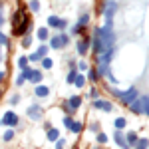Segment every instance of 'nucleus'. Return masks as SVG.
Instances as JSON below:
<instances>
[{
  "label": "nucleus",
  "mask_w": 149,
  "mask_h": 149,
  "mask_svg": "<svg viewBox=\"0 0 149 149\" xmlns=\"http://www.w3.org/2000/svg\"><path fill=\"white\" fill-rule=\"evenodd\" d=\"M113 42H115V34H113V28H111V20H105V26L97 28L95 34H93V50H95V54L100 56L103 52L111 50Z\"/></svg>",
  "instance_id": "nucleus-1"
},
{
  "label": "nucleus",
  "mask_w": 149,
  "mask_h": 149,
  "mask_svg": "<svg viewBox=\"0 0 149 149\" xmlns=\"http://www.w3.org/2000/svg\"><path fill=\"white\" fill-rule=\"evenodd\" d=\"M111 54H113V48L100 54V62H97V70L95 74L97 76H109V60H111Z\"/></svg>",
  "instance_id": "nucleus-2"
},
{
  "label": "nucleus",
  "mask_w": 149,
  "mask_h": 149,
  "mask_svg": "<svg viewBox=\"0 0 149 149\" xmlns=\"http://www.w3.org/2000/svg\"><path fill=\"white\" fill-rule=\"evenodd\" d=\"M113 93H115V95H117V97H119L123 103H127V105H129L131 102H135V100H137V90H135V88H129V90H125V92L113 90Z\"/></svg>",
  "instance_id": "nucleus-3"
},
{
  "label": "nucleus",
  "mask_w": 149,
  "mask_h": 149,
  "mask_svg": "<svg viewBox=\"0 0 149 149\" xmlns=\"http://www.w3.org/2000/svg\"><path fill=\"white\" fill-rule=\"evenodd\" d=\"M68 34H60V36H54L52 40H50V48H54V50H60L62 46H66L68 44Z\"/></svg>",
  "instance_id": "nucleus-4"
},
{
  "label": "nucleus",
  "mask_w": 149,
  "mask_h": 149,
  "mask_svg": "<svg viewBox=\"0 0 149 149\" xmlns=\"http://www.w3.org/2000/svg\"><path fill=\"white\" fill-rule=\"evenodd\" d=\"M0 123H2L4 127H14L16 123H18V115L14 113V111H6L4 117L0 119Z\"/></svg>",
  "instance_id": "nucleus-5"
},
{
  "label": "nucleus",
  "mask_w": 149,
  "mask_h": 149,
  "mask_svg": "<svg viewBox=\"0 0 149 149\" xmlns=\"http://www.w3.org/2000/svg\"><path fill=\"white\" fill-rule=\"evenodd\" d=\"M115 8H117V4H115L113 0H107V2L103 4V16H105V20H111Z\"/></svg>",
  "instance_id": "nucleus-6"
},
{
  "label": "nucleus",
  "mask_w": 149,
  "mask_h": 149,
  "mask_svg": "<svg viewBox=\"0 0 149 149\" xmlns=\"http://www.w3.org/2000/svg\"><path fill=\"white\" fill-rule=\"evenodd\" d=\"M93 105H95L97 109H103V111H111V109H113V105H111L109 102H105V100H95Z\"/></svg>",
  "instance_id": "nucleus-7"
},
{
  "label": "nucleus",
  "mask_w": 149,
  "mask_h": 149,
  "mask_svg": "<svg viewBox=\"0 0 149 149\" xmlns=\"http://www.w3.org/2000/svg\"><path fill=\"white\" fill-rule=\"evenodd\" d=\"M80 103H81L80 95H72V97H70V102H68V109H70V111L78 109V107H80Z\"/></svg>",
  "instance_id": "nucleus-8"
},
{
  "label": "nucleus",
  "mask_w": 149,
  "mask_h": 149,
  "mask_svg": "<svg viewBox=\"0 0 149 149\" xmlns=\"http://www.w3.org/2000/svg\"><path fill=\"white\" fill-rule=\"evenodd\" d=\"M28 117H30V119H40V117H42V109H40L38 105H32V107L28 109Z\"/></svg>",
  "instance_id": "nucleus-9"
},
{
  "label": "nucleus",
  "mask_w": 149,
  "mask_h": 149,
  "mask_svg": "<svg viewBox=\"0 0 149 149\" xmlns=\"http://www.w3.org/2000/svg\"><path fill=\"white\" fill-rule=\"evenodd\" d=\"M48 24H50L52 28H64V26H66V22L60 20L58 16H50V18H48Z\"/></svg>",
  "instance_id": "nucleus-10"
},
{
  "label": "nucleus",
  "mask_w": 149,
  "mask_h": 149,
  "mask_svg": "<svg viewBox=\"0 0 149 149\" xmlns=\"http://www.w3.org/2000/svg\"><path fill=\"white\" fill-rule=\"evenodd\" d=\"M115 143H117L121 149H129V145H127V141H125V135H121V131L115 133Z\"/></svg>",
  "instance_id": "nucleus-11"
},
{
  "label": "nucleus",
  "mask_w": 149,
  "mask_h": 149,
  "mask_svg": "<svg viewBox=\"0 0 149 149\" xmlns=\"http://www.w3.org/2000/svg\"><path fill=\"white\" fill-rule=\"evenodd\" d=\"M30 81H34V84H40L42 81V72H36V70H30Z\"/></svg>",
  "instance_id": "nucleus-12"
},
{
  "label": "nucleus",
  "mask_w": 149,
  "mask_h": 149,
  "mask_svg": "<svg viewBox=\"0 0 149 149\" xmlns=\"http://www.w3.org/2000/svg\"><path fill=\"white\" fill-rule=\"evenodd\" d=\"M88 48H90V42H88V40H81L80 44H78V54L84 56V54L88 52Z\"/></svg>",
  "instance_id": "nucleus-13"
},
{
  "label": "nucleus",
  "mask_w": 149,
  "mask_h": 149,
  "mask_svg": "<svg viewBox=\"0 0 149 149\" xmlns=\"http://www.w3.org/2000/svg\"><path fill=\"white\" fill-rule=\"evenodd\" d=\"M28 26H30V22H28V20H26V18H24V22H22V26H20V28H16V30H14V34H26V30H28Z\"/></svg>",
  "instance_id": "nucleus-14"
},
{
  "label": "nucleus",
  "mask_w": 149,
  "mask_h": 149,
  "mask_svg": "<svg viewBox=\"0 0 149 149\" xmlns=\"http://www.w3.org/2000/svg\"><path fill=\"white\" fill-rule=\"evenodd\" d=\"M129 105H131V111H133V113H143V107H141V100H139V102H131Z\"/></svg>",
  "instance_id": "nucleus-15"
},
{
  "label": "nucleus",
  "mask_w": 149,
  "mask_h": 149,
  "mask_svg": "<svg viewBox=\"0 0 149 149\" xmlns=\"http://www.w3.org/2000/svg\"><path fill=\"white\" fill-rule=\"evenodd\" d=\"M125 123H127V121H125V117H117L113 125H115V129H117V131H121V129L125 127Z\"/></svg>",
  "instance_id": "nucleus-16"
},
{
  "label": "nucleus",
  "mask_w": 149,
  "mask_h": 149,
  "mask_svg": "<svg viewBox=\"0 0 149 149\" xmlns=\"http://www.w3.org/2000/svg\"><path fill=\"white\" fill-rule=\"evenodd\" d=\"M36 95H38V97H46L48 95V88L46 86H38V88H36Z\"/></svg>",
  "instance_id": "nucleus-17"
},
{
  "label": "nucleus",
  "mask_w": 149,
  "mask_h": 149,
  "mask_svg": "<svg viewBox=\"0 0 149 149\" xmlns=\"http://www.w3.org/2000/svg\"><path fill=\"white\" fill-rule=\"evenodd\" d=\"M48 139L50 141H58V137H60V133H58V129H48Z\"/></svg>",
  "instance_id": "nucleus-18"
},
{
  "label": "nucleus",
  "mask_w": 149,
  "mask_h": 149,
  "mask_svg": "<svg viewBox=\"0 0 149 149\" xmlns=\"http://www.w3.org/2000/svg\"><path fill=\"white\" fill-rule=\"evenodd\" d=\"M141 107H143V113L149 115V95L147 97H141Z\"/></svg>",
  "instance_id": "nucleus-19"
},
{
  "label": "nucleus",
  "mask_w": 149,
  "mask_h": 149,
  "mask_svg": "<svg viewBox=\"0 0 149 149\" xmlns=\"http://www.w3.org/2000/svg\"><path fill=\"white\" fill-rule=\"evenodd\" d=\"M88 22H90V14H84L80 20H78V24H76V26H78V28H81V26H86Z\"/></svg>",
  "instance_id": "nucleus-20"
},
{
  "label": "nucleus",
  "mask_w": 149,
  "mask_h": 149,
  "mask_svg": "<svg viewBox=\"0 0 149 149\" xmlns=\"http://www.w3.org/2000/svg\"><path fill=\"white\" fill-rule=\"evenodd\" d=\"M74 84H76V88H84V84H86V78L84 76H76V80H74Z\"/></svg>",
  "instance_id": "nucleus-21"
},
{
  "label": "nucleus",
  "mask_w": 149,
  "mask_h": 149,
  "mask_svg": "<svg viewBox=\"0 0 149 149\" xmlns=\"http://www.w3.org/2000/svg\"><path fill=\"white\" fill-rule=\"evenodd\" d=\"M125 141H127V143H131V145H135V143H137V135H135V133L131 131V133H127Z\"/></svg>",
  "instance_id": "nucleus-22"
},
{
  "label": "nucleus",
  "mask_w": 149,
  "mask_h": 149,
  "mask_svg": "<svg viewBox=\"0 0 149 149\" xmlns=\"http://www.w3.org/2000/svg\"><path fill=\"white\" fill-rule=\"evenodd\" d=\"M18 68L28 70V58H18Z\"/></svg>",
  "instance_id": "nucleus-23"
},
{
  "label": "nucleus",
  "mask_w": 149,
  "mask_h": 149,
  "mask_svg": "<svg viewBox=\"0 0 149 149\" xmlns=\"http://www.w3.org/2000/svg\"><path fill=\"white\" fill-rule=\"evenodd\" d=\"M147 145H149L147 139H139L137 143H135V149H147Z\"/></svg>",
  "instance_id": "nucleus-24"
},
{
  "label": "nucleus",
  "mask_w": 149,
  "mask_h": 149,
  "mask_svg": "<svg viewBox=\"0 0 149 149\" xmlns=\"http://www.w3.org/2000/svg\"><path fill=\"white\" fill-rule=\"evenodd\" d=\"M38 38H40L42 42L48 40V30H46V28H40V30H38Z\"/></svg>",
  "instance_id": "nucleus-25"
},
{
  "label": "nucleus",
  "mask_w": 149,
  "mask_h": 149,
  "mask_svg": "<svg viewBox=\"0 0 149 149\" xmlns=\"http://www.w3.org/2000/svg\"><path fill=\"white\" fill-rule=\"evenodd\" d=\"M42 66H44V68H46V70H50V68H52V66H54V62H52L50 58H42Z\"/></svg>",
  "instance_id": "nucleus-26"
},
{
  "label": "nucleus",
  "mask_w": 149,
  "mask_h": 149,
  "mask_svg": "<svg viewBox=\"0 0 149 149\" xmlns=\"http://www.w3.org/2000/svg\"><path fill=\"white\" fill-rule=\"evenodd\" d=\"M70 131H74V133H80V131H81V123L74 121V123H72V127H70Z\"/></svg>",
  "instance_id": "nucleus-27"
},
{
  "label": "nucleus",
  "mask_w": 149,
  "mask_h": 149,
  "mask_svg": "<svg viewBox=\"0 0 149 149\" xmlns=\"http://www.w3.org/2000/svg\"><path fill=\"white\" fill-rule=\"evenodd\" d=\"M30 10H34V12L40 10V2L38 0H30Z\"/></svg>",
  "instance_id": "nucleus-28"
},
{
  "label": "nucleus",
  "mask_w": 149,
  "mask_h": 149,
  "mask_svg": "<svg viewBox=\"0 0 149 149\" xmlns=\"http://www.w3.org/2000/svg\"><path fill=\"white\" fill-rule=\"evenodd\" d=\"M76 76H78V74H76V70H72V72L68 74V80H66V81H68V84H74V80H76Z\"/></svg>",
  "instance_id": "nucleus-29"
},
{
  "label": "nucleus",
  "mask_w": 149,
  "mask_h": 149,
  "mask_svg": "<svg viewBox=\"0 0 149 149\" xmlns=\"http://www.w3.org/2000/svg\"><path fill=\"white\" fill-rule=\"evenodd\" d=\"M12 137H14V131H12V129H8V131L4 133V141H10Z\"/></svg>",
  "instance_id": "nucleus-30"
},
{
  "label": "nucleus",
  "mask_w": 149,
  "mask_h": 149,
  "mask_svg": "<svg viewBox=\"0 0 149 149\" xmlns=\"http://www.w3.org/2000/svg\"><path fill=\"white\" fill-rule=\"evenodd\" d=\"M72 123H74V119H70L68 115H66V117H64V125H66V127L70 129V127H72Z\"/></svg>",
  "instance_id": "nucleus-31"
},
{
  "label": "nucleus",
  "mask_w": 149,
  "mask_h": 149,
  "mask_svg": "<svg viewBox=\"0 0 149 149\" xmlns=\"http://www.w3.org/2000/svg\"><path fill=\"white\" fill-rule=\"evenodd\" d=\"M97 141H100V143H105V141H107V135H105V133H97Z\"/></svg>",
  "instance_id": "nucleus-32"
},
{
  "label": "nucleus",
  "mask_w": 149,
  "mask_h": 149,
  "mask_svg": "<svg viewBox=\"0 0 149 149\" xmlns=\"http://www.w3.org/2000/svg\"><path fill=\"white\" fill-rule=\"evenodd\" d=\"M30 42H32V38H30V36H26V38H24V42H22V46L28 48V46H30Z\"/></svg>",
  "instance_id": "nucleus-33"
},
{
  "label": "nucleus",
  "mask_w": 149,
  "mask_h": 149,
  "mask_svg": "<svg viewBox=\"0 0 149 149\" xmlns=\"http://www.w3.org/2000/svg\"><path fill=\"white\" fill-rule=\"evenodd\" d=\"M0 44H4V46L8 44V38H6L4 34H2V32H0Z\"/></svg>",
  "instance_id": "nucleus-34"
},
{
  "label": "nucleus",
  "mask_w": 149,
  "mask_h": 149,
  "mask_svg": "<svg viewBox=\"0 0 149 149\" xmlns=\"http://www.w3.org/2000/svg\"><path fill=\"white\" fill-rule=\"evenodd\" d=\"M80 70H81V72H86V70H88V64H86V62H80Z\"/></svg>",
  "instance_id": "nucleus-35"
},
{
  "label": "nucleus",
  "mask_w": 149,
  "mask_h": 149,
  "mask_svg": "<svg viewBox=\"0 0 149 149\" xmlns=\"http://www.w3.org/2000/svg\"><path fill=\"white\" fill-rule=\"evenodd\" d=\"M95 78H97V74H95V72H90V80L95 81Z\"/></svg>",
  "instance_id": "nucleus-36"
},
{
  "label": "nucleus",
  "mask_w": 149,
  "mask_h": 149,
  "mask_svg": "<svg viewBox=\"0 0 149 149\" xmlns=\"http://www.w3.org/2000/svg\"><path fill=\"white\" fill-rule=\"evenodd\" d=\"M2 78H4V72H0V81H2Z\"/></svg>",
  "instance_id": "nucleus-37"
},
{
  "label": "nucleus",
  "mask_w": 149,
  "mask_h": 149,
  "mask_svg": "<svg viewBox=\"0 0 149 149\" xmlns=\"http://www.w3.org/2000/svg\"><path fill=\"white\" fill-rule=\"evenodd\" d=\"M2 22H4V20H2V16H0V26H2Z\"/></svg>",
  "instance_id": "nucleus-38"
},
{
  "label": "nucleus",
  "mask_w": 149,
  "mask_h": 149,
  "mask_svg": "<svg viewBox=\"0 0 149 149\" xmlns=\"http://www.w3.org/2000/svg\"><path fill=\"white\" fill-rule=\"evenodd\" d=\"M113 2H115V0H113Z\"/></svg>",
  "instance_id": "nucleus-39"
}]
</instances>
